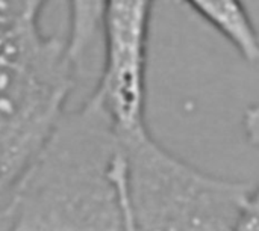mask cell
Returning a JSON list of instances; mask_svg holds the SVG:
<instances>
[{
	"instance_id": "6da1fadb",
	"label": "cell",
	"mask_w": 259,
	"mask_h": 231,
	"mask_svg": "<svg viewBox=\"0 0 259 231\" xmlns=\"http://www.w3.org/2000/svg\"><path fill=\"white\" fill-rule=\"evenodd\" d=\"M118 129L88 97L65 110L21 186L6 230L120 231L109 177Z\"/></svg>"
},
{
	"instance_id": "7a4b0ae2",
	"label": "cell",
	"mask_w": 259,
	"mask_h": 231,
	"mask_svg": "<svg viewBox=\"0 0 259 231\" xmlns=\"http://www.w3.org/2000/svg\"><path fill=\"white\" fill-rule=\"evenodd\" d=\"M120 144L121 230L235 231L250 185L202 172L155 141L147 126L120 130Z\"/></svg>"
},
{
	"instance_id": "3957f363",
	"label": "cell",
	"mask_w": 259,
	"mask_h": 231,
	"mask_svg": "<svg viewBox=\"0 0 259 231\" xmlns=\"http://www.w3.org/2000/svg\"><path fill=\"white\" fill-rule=\"evenodd\" d=\"M77 70L67 39L39 27L0 50V230L67 110Z\"/></svg>"
},
{
	"instance_id": "277c9868",
	"label": "cell",
	"mask_w": 259,
	"mask_h": 231,
	"mask_svg": "<svg viewBox=\"0 0 259 231\" xmlns=\"http://www.w3.org/2000/svg\"><path fill=\"white\" fill-rule=\"evenodd\" d=\"M155 0H103V61L90 98L120 130L146 127L147 51Z\"/></svg>"
},
{
	"instance_id": "5b68a950",
	"label": "cell",
	"mask_w": 259,
	"mask_h": 231,
	"mask_svg": "<svg viewBox=\"0 0 259 231\" xmlns=\"http://www.w3.org/2000/svg\"><path fill=\"white\" fill-rule=\"evenodd\" d=\"M184 2L226 38L246 62H259V33L243 0Z\"/></svg>"
},
{
	"instance_id": "8992f818",
	"label": "cell",
	"mask_w": 259,
	"mask_h": 231,
	"mask_svg": "<svg viewBox=\"0 0 259 231\" xmlns=\"http://www.w3.org/2000/svg\"><path fill=\"white\" fill-rule=\"evenodd\" d=\"M103 0H68L67 45L77 64H83L96 39L100 36V12Z\"/></svg>"
},
{
	"instance_id": "52a82bcc",
	"label": "cell",
	"mask_w": 259,
	"mask_h": 231,
	"mask_svg": "<svg viewBox=\"0 0 259 231\" xmlns=\"http://www.w3.org/2000/svg\"><path fill=\"white\" fill-rule=\"evenodd\" d=\"M50 0H0V50L39 27Z\"/></svg>"
},
{
	"instance_id": "ba28073f",
	"label": "cell",
	"mask_w": 259,
	"mask_h": 231,
	"mask_svg": "<svg viewBox=\"0 0 259 231\" xmlns=\"http://www.w3.org/2000/svg\"><path fill=\"white\" fill-rule=\"evenodd\" d=\"M235 231H259V182L250 188Z\"/></svg>"
},
{
	"instance_id": "9c48e42d",
	"label": "cell",
	"mask_w": 259,
	"mask_h": 231,
	"mask_svg": "<svg viewBox=\"0 0 259 231\" xmlns=\"http://www.w3.org/2000/svg\"><path fill=\"white\" fill-rule=\"evenodd\" d=\"M243 130L247 142L259 150V104H252L244 110Z\"/></svg>"
}]
</instances>
